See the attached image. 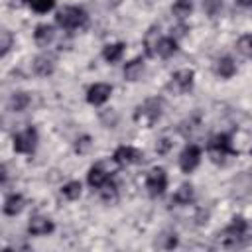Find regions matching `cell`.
Here are the masks:
<instances>
[{"label": "cell", "instance_id": "cell-1", "mask_svg": "<svg viewBox=\"0 0 252 252\" xmlns=\"http://www.w3.org/2000/svg\"><path fill=\"white\" fill-rule=\"evenodd\" d=\"M161 114V100L158 98H148L146 102H142L136 112H134V120L140 126H152Z\"/></svg>", "mask_w": 252, "mask_h": 252}, {"label": "cell", "instance_id": "cell-2", "mask_svg": "<svg viewBox=\"0 0 252 252\" xmlns=\"http://www.w3.org/2000/svg\"><path fill=\"white\" fill-rule=\"evenodd\" d=\"M85 22H87V14H85L83 8H77V6H69V8H65L57 14V24L65 30L81 28Z\"/></svg>", "mask_w": 252, "mask_h": 252}, {"label": "cell", "instance_id": "cell-3", "mask_svg": "<svg viewBox=\"0 0 252 252\" xmlns=\"http://www.w3.org/2000/svg\"><path fill=\"white\" fill-rule=\"evenodd\" d=\"M209 154H211L213 161H217V163L219 161H224V158L228 154H234V150L230 146V138L226 134H217L211 140V144H209Z\"/></svg>", "mask_w": 252, "mask_h": 252}, {"label": "cell", "instance_id": "cell-4", "mask_svg": "<svg viewBox=\"0 0 252 252\" xmlns=\"http://www.w3.org/2000/svg\"><path fill=\"white\" fill-rule=\"evenodd\" d=\"M35 144H37V132L32 126L14 136V150L20 154H32Z\"/></svg>", "mask_w": 252, "mask_h": 252}, {"label": "cell", "instance_id": "cell-5", "mask_svg": "<svg viewBox=\"0 0 252 252\" xmlns=\"http://www.w3.org/2000/svg\"><path fill=\"white\" fill-rule=\"evenodd\" d=\"M146 187H148L150 195H154V197L156 195H161L165 191V187H167V175H165V171L161 167L152 169L148 173V177H146Z\"/></svg>", "mask_w": 252, "mask_h": 252}, {"label": "cell", "instance_id": "cell-6", "mask_svg": "<svg viewBox=\"0 0 252 252\" xmlns=\"http://www.w3.org/2000/svg\"><path fill=\"white\" fill-rule=\"evenodd\" d=\"M199 159H201L199 148H197V146H187V148L183 150L181 158H179V165H181V169H183L185 173H189V171H193V169L199 165Z\"/></svg>", "mask_w": 252, "mask_h": 252}, {"label": "cell", "instance_id": "cell-7", "mask_svg": "<svg viewBox=\"0 0 252 252\" xmlns=\"http://www.w3.org/2000/svg\"><path fill=\"white\" fill-rule=\"evenodd\" d=\"M110 93H112L110 85H106V83H96V85H93V87L89 89L87 100H89L91 104H102V102L108 100Z\"/></svg>", "mask_w": 252, "mask_h": 252}, {"label": "cell", "instance_id": "cell-8", "mask_svg": "<svg viewBox=\"0 0 252 252\" xmlns=\"http://www.w3.org/2000/svg\"><path fill=\"white\" fill-rule=\"evenodd\" d=\"M140 158H142V154H140L136 148H132V146H120V148L114 152V161L120 163V165L136 163V161H140Z\"/></svg>", "mask_w": 252, "mask_h": 252}, {"label": "cell", "instance_id": "cell-9", "mask_svg": "<svg viewBox=\"0 0 252 252\" xmlns=\"http://www.w3.org/2000/svg\"><path fill=\"white\" fill-rule=\"evenodd\" d=\"M232 193L236 197H246L252 193V175L250 173H238L234 179H232Z\"/></svg>", "mask_w": 252, "mask_h": 252}, {"label": "cell", "instance_id": "cell-10", "mask_svg": "<svg viewBox=\"0 0 252 252\" xmlns=\"http://www.w3.org/2000/svg\"><path fill=\"white\" fill-rule=\"evenodd\" d=\"M55 69V57L49 55V53H43V55H37L33 59V71L39 75V77H47L51 75Z\"/></svg>", "mask_w": 252, "mask_h": 252}, {"label": "cell", "instance_id": "cell-11", "mask_svg": "<svg viewBox=\"0 0 252 252\" xmlns=\"http://www.w3.org/2000/svg\"><path fill=\"white\" fill-rule=\"evenodd\" d=\"M193 77H195V73L191 69H179L173 75V85L177 87L179 93H187L193 87Z\"/></svg>", "mask_w": 252, "mask_h": 252}, {"label": "cell", "instance_id": "cell-12", "mask_svg": "<svg viewBox=\"0 0 252 252\" xmlns=\"http://www.w3.org/2000/svg\"><path fill=\"white\" fill-rule=\"evenodd\" d=\"M30 232L32 234H35V236H43V234H49L51 230H53V222L49 220V219H45V217H33L32 220H30Z\"/></svg>", "mask_w": 252, "mask_h": 252}, {"label": "cell", "instance_id": "cell-13", "mask_svg": "<svg viewBox=\"0 0 252 252\" xmlns=\"http://www.w3.org/2000/svg\"><path fill=\"white\" fill-rule=\"evenodd\" d=\"M53 35H55V32H53V28L47 26V24L37 26L35 32H33V39H35V43L41 45V47H45L47 43H51V41H53Z\"/></svg>", "mask_w": 252, "mask_h": 252}, {"label": "cell", "instance_id": "cell-14", "mask_svg": "<svg viewBox=\"0 0 252 252\" xmlns=\"http://www.w3.org/2000/svg\"><path fill=\"white\" fill-rule=\"evenodd\" d=\"M142 73H144V61L142 59H132L124 67V77L128 81H138L142 77Z\"/></svg>", "mask_w": 252, "mask_h": 252}, {"label": "cell", "instance_id": "cell-15", "mask_svg": "<svg viewBox=\"0 0 252 252\" xmlns=\"http://www.w3.org/2000/svg\"><path fill=\"white\" fill-rule=\"evenodd\" d=\"M175 51H177L175 37H163V39H159V43L156 47V55H159V57H171Z\"/></svg>", "mask_w": 252, "mask_h": 252}, {"label": "cell", "instance_id": "cell-16", "mask_svg": "<svg viewBox=\"0 0 252 252\" xmlns=\"http://www.w3.org/2000/svg\"><path fill=\"white\" fill-rule=\"evenodd\" d=\"M108 181V173L100 167V165H94V167H91V171H89V185L91 187H102L104 183Z\"/></svg>", "mask_w": 252, "mask_h": 252}, {"label": "cell", "instance_id": "cell-17", "mask_svg": "<svg viewBox=\"0 0 252 252\" xmlns=\"http://www.w3.org/2000/svg\"><path fill=\"white\" fill-rule=\"evenodd\" d=\"M234 71H236V65H234V61H232L230 57H220V59L217 61V73H219L222 79H230V77L234 75Z\"/></svg>", "mask_w": 252, "mask_h": 252}, {"label": "cell", "instance_id": "cell-18", "mask_svg": "<svg viewBox=\"0 0 252 252\" xmlns=\"http://www.w3.org/2000/svg\"><path fill=\"white\" fill-rule=\"evenodd\" d=\"M159 39H161V37H159V30H158V28H150L148 33H146V37H144L148 55H156V47H158Z\"/></svg>", "mask_w": 252, "mask_h": 252}, {"label": "cell", "instance_id": "cell-19", "mask_svg": "<svg viewBox=\"0 0 252 252\" xmlns=\"http://www.w3.org/2000/svg\"><path fill=\"white\" fill-rule=\"evenodd\" d=\"M24 209V199L22 195H10L4 203V213L6 215H18Z\"/></svg>", "mask_w": 252, "mask_h": 252}, {"label": "cell", "instance_id": "cell-20", "mask_svg": "<svg viewBox=\"0 0 252 252\" xmlns=\"http://www.w3.org/2000/svg\"><path fill=\"white\" fill-rule=\"evenodd\" d=\"M122 53H124V43H112V45H106L104 51H102V55H104V59H106L108 63H116V61L122 57Z\"/></svg>", "mask_w": 252, "mask_h": 252}, {"label": "cell", "instance_id": "cell-21", "mask_svg": "<svg viewBox=\"0 0 252 252\" xmlns=\"http://www.w3.org/2000/svg\"><path fill=\"white\" fill-rule=\"evenodd\" d=\"M28 104H30V94L28 93H14L12 98H10V108L16 110V112L26 110Z\"/></svg>", "mask_w": 252, "mask_h": 252}, {"label": "cell", "instance_id": "cell-22", "mask_svg": "<svg viewBox=\"0 0 252 252\" xmlns=\"http://www.w3.org/2000/svg\"><path fill=\"white\" fill-rule=\"evenodd\" d=\"M173 201L175 203H179V205H189L191 201H193V187L191 185H181L177 191H175V195H173Z\"/></svg>", "mask_w": 252, "mask_h": 252}, {"label": "cell", "instance_id": "cell-23", "mask_svg": "<svg viewBox=\"0 0 252 252\" xmlns=\"http://www.w3.org/2000/svg\"><path fill=\"white\" fill-rule=\"evenodd\" d=\"M171 10H173V14L177 18H187L191 14V10H193V0H175Z\"/></svg>", "mask_w": 252, "mask_h": 252}, {"label": "cell", "instance_id": "cell-24", "mask_svg": "<svg viewBox=\"0 0 252 252\" xmlns=\"http://www.w3.org/2000/svg\"><path fill=\"white\" fill-rule=\"evenodd\" d=\"M63 195L69 201H75L81 197V183L79 181H69L67 185H63Z\"/></svg>", "mask_w": 252, "mask_h": 252}, {"label": "cell", "instance_id": "cell-25", "mask_svg": "<svg viewBox=\"0 0 252 252\" xmlns=\"http://www.w3.org/2000/svg\"><path fill=\"white\" fill-rule=\"evenodd\" d=\"M28 4H30L35 12L45 14V12H49V10L55 6V0H28Z\"/></svg>", "mask_w": 252, "mask_h": 252}, {"label": "cell", "instance_id": "cell-26", "mask_svg": "<svg viewBox=\"0 0 252 252\" xmlns=\"http://www.w3.org/2000/svg\"><path fill=\"white\" fill-rule=\"evenodd\" d=\"M203 10H205L211 18H215V16L222 10V0H203Z\"/></svg>", "mask_w": 252, "mask_h": 252}, {"label": "cell", "instance_id": "cell-27", "mask_svg": "<svg viewBox=\"0 0 252 252\" xmlns=\"http://www.w3.org/2000/svg\"><path fill=\"white\" fill-rule=\"evenodd\" d=\"M236 47H238V51H240L242 55L252 57V35H250V33H248V35H242V37L238 39Z\"/></svg>", "mask_w": 252, "mask_h": 252}, {"label": "cell", "instance_id": "cell-28", "mask_svg": "<svg viewBox=\"0 0 252 252\" xmlns=\"http://www.w3.org/2000/svg\"><path fill=\"white\" fill-rule=\"evenodd\" d=\"M159 248H173L175 244H177V238H175V234H171V232H167V234H161L159 238H158V242H156Z\"/></svg>", "mask_w": 252, "mask_h": 252}, {"label": "cell", "instance_id": "cell-29", "mask_svg": "<svg viewBox=\"0 0 252 252\" xmlns=\"http://www.w3.org/2000/svg\"><path fill=\"white\" fill-rule=\"evenodd\" d=\"M10 45H12V33L8 30H2L0 32V51H2V55L8 53Z\"/></svg>", "mask_w": 252, "mask_h": 252}, {"label": "cell", "instance_id": "cell-30", "mask_svg": "<svg viewBox=\"0 0 252 252\" xmlns=\"http://www.w3.org/2000/svg\"><path fill=\"white\" fill-rule=\"evenodd\" d=\"M100 189H102L100 193H102V199H104V201H114V199H116V187H114L112 183L106 181Z\"/></svg>", "mask_w": 252, "mask_h": 252}, {"label": "cell", "instance_id": "cell-31", "mask_svg": "<svg viewBox=\"0 0 252 252\" xmlns=\"http://www.w3.org/2000/svg\"><path fill=\"white\" fill-rule=\"evenodd\" d=\"M91 136H81L79 140H77V144H75V150L79 152V154H87L89 152V148H91Z\"/></svg>", "mask_w": 252, "mask_h": 252}, {"label": "cell", "instance_id": "cell-32", "mask_svg": "<svg viewBox=\"0 0 252 252\" xmlns=\"http://www.w3.org/2000/svg\"><path fill=\"white\" fill-rule=\"evenodd\" d=\"M169 148H171V142H169L167 138H161V140L156 144V150H158V154H165Z\"/></svg>", "mask_w": 252, "mask_h": 252}, {"label": "cell", "instance_id": "cell-33", "mask_svg": "<svg viewBox=\"0 0 252 252\" xmlns=\"http://www.w3.org/2000/svg\"><path fill=\"white\" fill-rule=\"evenodd\" d=\"M236 4L242 8H252V0H236Z\"/></svg>", "mask_w": 252, "mask_h": 252}, {"label": "cell", "instance_id": "cell-34", "mask_svg": "<svg viewBox=\"0 0 252 252\" xmlns=\"http://www.w3.org/2000/svg\"><path fill=\"white\" fill-rule=\"evenodd\" d=\"M183 33H185V28H183V26H177V28H175V37H179V35H183Z\"/></svg>", "mask_w": 252, "mask_h": 252}, {"label": "cell", "instance_id": "cell-35", "mask_svg": "<svg viewBox=\"0 0 252 252\" xmlns=\"http://www.w3.org/2000/svg\"><path fill=\"white\" fill-rule=\"evenodd\" d=\"M122 0H108V4H112V6H118Z\"/></svg>", "mask_w": 252, "mask_h": 252}]
</instances>
